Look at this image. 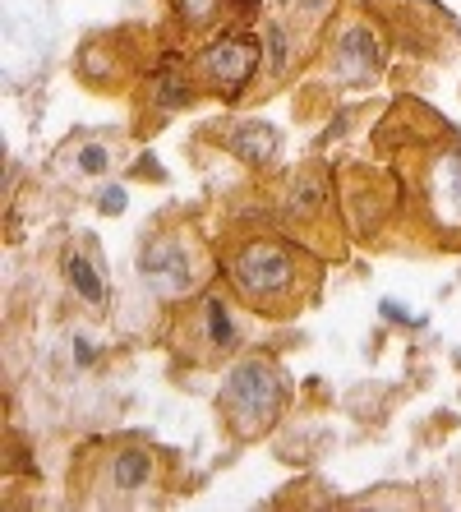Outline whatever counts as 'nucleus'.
I'll return each instance as SVG.
<instances>
[{
    "mask_svg": "<svg viewBox=\"0 0 461 512\" xmlns=\"http://www.w3.org/2000/svg\"><path fill=\"white\" fill-rule=\"evenodd\" d=\"M379 60H383V47L369 37V28H351V33L337 42L332 65H337V74H342L346 84H369L374 70H379Z\"/></svg>",
    "mask_w": 461,
    "mask_h": 512,
    "instance_id": "6",
    "label": "nucleus"
},
{
    "mask_svg": "<svg viewBox=\"0 0 461 512\" xmlns=\"http://www.w3.org/2000/svg\"><path fill=\"white\" fill-rule=\"evenodd\" d=\"M148 476H153V453H143V448H116L111 453V489H120V494H139L143 485H148Z\"/></svg>",
    "mask_w": 461,
    "mask_h": 512,
    "instance_id": "8",
    "label": "nucleus"
},
{
    "mask_svg": "<svg viewBox=\"0 0 461 512\" xmlns=\"http://www.w3.org/2000/svg\"><path fill=\"white\" fill-rule=\"evenodd\" d=\"M236 5H240V14H254V10H259V0H236Z\"/></svg>",
    "mask_w": 461,
    "mask_h": 512,
    "instance_id": "15",
    "label": "nucleus"
},
{
    "mask_svg": "<svg viewBox=\"0 0 461 512\" xmlns=\"http://www.w3.org/2000/svg\"><path fill=\"white\" fill-rule=\"evenodd\" d=\"M143 282L153 286L157 296H180L194 286V259L180 240H157L143 254Z\"/></svg>",
    "mask_w": 461,
    "mask_h": 512,
    "instance_id": "4",
    "label": "nucleus"
},
{
    "mask_svg": "<svg viewBox=\"0 0 461 512\" xmlns=\"http://www.w3.org/2000/svg\"><path fill=\"white\" fill-rule=\"evenodd\" d=\"M282 402H286L282 374L272 370L268 360H240L236 370L226 374L222 411H226V425L236 429L240 439H254V434H263V429L277 420Z\"/></svg>",
    "mask_w": 461,
    "mask_h": 512,
    "instance_id": "1",
    "label": "nucleus"
},
{
    "mask_svg": "<svg viewBox=\"0 0 461 512\" xmlns=\"http://www.w3.org/2000/svg\"><path fill=\"white\" fill-rule=\"evenodd\" d=\"M379 314L392 323H402V328H420V323H425V319H415V314H406L397 300H379Z\"/></svg>",
    "mask_w": 461,
    "mask_h": 512,
    "instance_id": "13",
    "label": "nucleus"
},
{
    "mask_svg": "<svg viewBox=\"0 0 461 512\" xmlns=\"http://www.w3.org/2000/svg\"><path fill=\"white\" fill-rule=\"evenodd\" d=\"M226 277H236L240 296L268 305V300H277V296L291 291V282H296V263L286 259V250L268 245V240H254V245L236 250V259H231Z\"/></svg>",
    "mask_w": 461,
    "mask_h": 512,
    "instance_id": "2",
    "label": "nucleus"
},
{
    "mask_svg": "<svg viewBox=\"0 0 461 512\" xmlns=\"http://www.w3.org/2000/svg\"><path fill=\"white\" fill-rule=\"evenodd\" d=\"M65 277H70L74 296H79L83 305H102V300H107V286H102V277H97L93 259H83V254H70V259H65Z\"/></svg>",
    "mask_w": 461,
    "mask_h": 512,
    "instance_id": "9",
    "label": "nucleus"
},
{
    "mask_svg": "<svg viewBox=\"0 0 461 512\" xmlns=\"http://www.w3.org/2000/svg\"><path fill=\"white\" fill-rule=\"evenodd\" d=\"M74 360H79V365H93V360H97V346L88 342V337H74Z\"/></svg>",
    "mask_w": 461,
    "mask_h": 512,
    "instance_id": "14",
    "label": "nucleus"
},
{
    "mask_svg": "<svg viewBox=\"0 0 461 512\" xmlns=\"http://www.w3.org/2000/svg\"><path fill=\"white\" fill-rule=\"evenodd\" d=\"M425 203H429V213H434V222L443 231L461 227V153L457 148L438 153V162L429 167Z\"/></svg>",
    "mask_w": 461,
    "mask_h": 512,
    "instance_id": "5",
    "label": "nucleus"
},
{
    "mask_svg": "<svg viewBox=\"0 0 461 512\" xmlns=\"http://www.w3.org/2000/svg\"><path fill=\"white\" fill-rule=\"evenodd\" d=\"M231 153L236 157H245L249 167H268L272 157H277V130H272L268 120H245V125H236V130H231Z\"/></svg>",
    "mask_w": 461,
    "mask_h": 512,
    "instance_id": "7",
    "label": "nucleus"
},
{
    "mask_svg": "<svg viewBox=\"0 0 461 512\" xmlns=\"http://www.w3.org/2000/svg\"><path fill=\"white\" fill-rule=\"evenodd\" d=\"M203 323H208V337H213L217 351H231L236 346V319H231V305L226 300H203Z\"/></svg>",
    "mask_w": 461,
    "mask_h": 512,
    "instance_id": "10",
    "label": "nucleus"
},
{
    "mask_svg": "<svg viewBox=\"0 0 461 512\" xmlns=\"http://www.w3.org/2000/svg\"><path fill=\"white\" fill-rule=\"evenodd\" d=\"M107 167H111V148H102V143H83L74 153V171H83V176H97Z\"/></svg>",
    "mask_w": 461,
    "mask_h": 512,
    "instance_id": "11",
    "label": "nucleus"
},
{
    "mask_svg": "<svg viewBox=\"0 0 461 512\" xmlns=\"http://www.w3.org/2000/svg\"><path fill=\"white\" fill-rule=\"evenodd\" d=\"M203 84H213L217 93H240V88L254 79L259 70V42L245 33H226L217 37L213 47H203L199 60H194Z\"/></svg>",
    "mask_w": 461,
    "mask_h": 512,
    "instance_id": "3",
    "label": "nucleus"
},
{
    "mask_svg": "<svg viewBox=\"0 0 461 512\" xmlns=\"http://www.w3.org/2000/svg\"><path fill=\"white\" fill-rule=\"evenodd\" d=\"M125 203H130V194H125V185H107V190L97 194V213L116 217V213H125Z\"/></svg>",
    "mask_w": 461,
    "mask_h": 512,
    "instance_id": "12",
    "label": "nucleus"
}]
</instances>
